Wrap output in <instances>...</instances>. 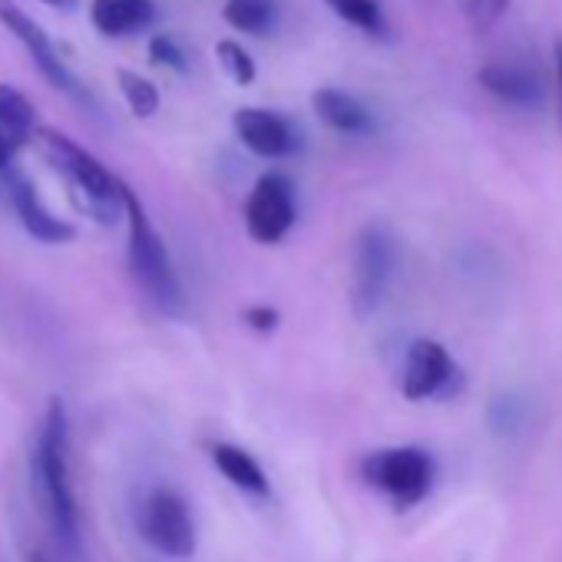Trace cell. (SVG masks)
<instances>
[{"mask_svg":"<svg viewBox=\"0 0 562 562\" xmlns=\"http://www.w3.org/2000/svg\"><path fill=\"white\" fill-rule=\"evenodd\" d=\"M31 476H34V496L50 522L57 546L77 559L83 549V536H80V506L70 473V420L60 397H54L41 417V430L31 457Z\"/></svg>","mask_w":562,"mask_h":562,"instance_id":"obj_1","label":"cell"},{"mask_svg":"<svg viewBox=\"0 0 562 562\" xmlns=\"http://www.w3.org/2000/svg\"><path fill=\"white\" fill-rule=\"evenodd\" d=\"M37 143L50 162V169L64 179V186L70 189L74 205L90 215L100 225H116L120 218H126V182H120L93 153H87L80 143H74L70 136L41 126L37 130Z\"/></svg>","mask_w":562,"mask_h":562,"instance_id":"obj_2","label":"cell"},{"mask_svg":"<svg viewBox=\"0 0 562 562\" xmlns=\"http://www.w3.org/2000/svg\"><path fill=\"white\" fill-rule=\"evenodd\" d=\"M126 228H130V245H126L130 271L136 278V285L162 315H172V318L182 315L186 295H182L179 271L169 258L162 235L156 232L153 218L146 215V209L133 189H126Z\"/></svg>","mask_w":562,"mask_h":562,"instance_id":"obj_3","label":"cell"},{"mask_svg":"<svg viewBox=\"0 0 562 562\" xmlns=\"http://www.w3.org/2000/svg\"><path fill=\"white\" fill-rule=\"evenodd\" d=\"M361 476L368 486L381 490L394 506H417L434 486V460L420 447H387L361 460Z\"/></svg>","mask_w":562,"mask_h":562,"instance_id":"obj_4","label":"cell"},{"mask_svg":"<svg viewBox=\"0 0 562 562\" xmlns=\"http://www.w3.org/2000/svg\"><path fill=\"white\" fill-rule=\"evenodd\" d=\"M136 526L139 536L166 559H189L195 552L199 532H195L192 509L169 486H156L153 493H146L136 513Z\"/></svg>","mask_w":562,"mask_h":562,"instance_id":"obj_5","label":"cell"},{"mask_svg":"<svg viewBox=\"0 0 562 562\" xmlns=\"http://www.w3.org/2000/svg\"><path fill=\"white\" fill-rule=\"evenodd\" d=\"M0 24H4L14 37H18V44L27 50V57L34 60V67H37V74L54 87V90H60V93H67V97H74V100H80V103H87V87L80 83V77L64 64V57H60V50H57V44L50 41V34L27 14V11H21L14 0H0Z\"/></svg>","mask_w":562,"mask_h":562,"instance_id":"obj_6","label":"cell"},{"mask_svg":"<svg viewBox=\"0 0 562 562\" xmlns=\"http://www.w3.org/2000/svg\"><path fill=\"white\" fill-rule=\"evenodd\" d=\"M295 186L285 172H265L248 202H245V228L258 245H278L295 225Z\"/></svg>","mask_w":562,"mask_h":562,"instance_id":"obj_7","label":"cell"},{"mask_svg":"<svg viewBox=\"0 0 562 562\" xmlns=\"http://www.w3.org/2000/svg\"><path fill=\"white\" fill-rule=\"evenodd\" d=\"M397 265V245L381 225H368L355 248V308L361 318L381 308Z\"/></svg>","mask_w":562,"mask_h":562,"instance_id":"obj_8","label":"cell"},{"mask_svg":"<svg viewBox=\"0 0 562 562\" xmlns=\"http://www.w3.org/2000/svg\"><path fill=\"white\" fill-rule=\"evenodd\" d=\"M457 381H460V368L440 341L417 338L407 348L404 371H401V391L407 401L450 397L457 391Z\"/></svg>","mask_w":562,"mask_h":562,"instance_id":"obj_9","label":"cell"},{"mask_svg":"<svg viewBox=\"0 0 562 562\" xmlns=\"http://www.w3.org/2000/svg\"><path fill=\"white\" fill-rule=\"evenodd\" d=\"M232 126H235V136L238 143L261 156V159H285L299 149V133L295 126L274 113V110H261V106H241L235 116H232Z\"/></svg>","mask_w":562,"mask_h":562,"instance_id":"obj_10","label":"cell"},{"mask_svg":"<svg viewBox=\"0 0 562 562\" xmlns=\"http://www.w3.org/2000/svg\"><path fill=\"white\" fill-rule=\"evenodd\" d=\"M4 186H8V199H11V205H14L21 225H24L37 241H44V245H64V241H70V238L77 235L70 222H64L60 215H54V212L41 202V195H37V189H34V182H31L27 176L8 169V172H4Z\"/></svg>","mask_w":562,"mask_h":562,"instance_id":"obj_11","label":"cell"},{"mask_svg":"<svg viewBox=\"0 0 562 562\" xmlns=\"http://www.w3.org/2000/svg\"><path fill=\"white\" fill-rule=\"evenodd\" d=\"M480 83L503 103L509 106H522L532 110L546 100V83L539 77V70L526 60L506 57V60H493L480 70Z\"/></svg>","mask_w":562,"mask_h":562,"instance_id":"obj_12","label":"cell"},{"mask_svg":"<svg viewBox=\"0 0 562 562\" xmlns=\"http://www.w3.org/2000/svg\"><path fill=\"white\" fill-rule=\"evenodd\" d=\"M37 110L34 103L11 83H0V176L14 162V153L37 139Z\"/></svg>","mask_w":562,"mask_h":562,"instance_id":"obj_13","label":"cell"},{"mask_svg":"<svg viewBox=\"0 0 562 562\" xmlns=\"http://www.w3.org/2000/svg\"><path fill=\"white\" fill-rule=\"evenodd\" d=\"M90 21L93 27L110 37H136L156 21V4L153 0H93L90 4Z\"/></svg>","mask_w":562,"mask_h":562,"instance_id":"obj_14","label":"cell"},{"mask_svg":"<svg viewBox=\"0 0 562 562\" xmlns=\"http://www.w3.org/2000/svg\"><path fill=\"white\" fill-rule=\"evenodd\" d=\"M312 110H315V116H318L328 130L345 133V136H368V133L374 130L371 110H368L358 97H351V93H345V90H335V87L315 90Z\"/></svg>","mask_w":562,"mask_h":562,"instance_id":"obj_15","label":"cell"},{"mask_svg":"<svg viewBox=\"0 0 562 562\" xmlns=\"http://www.w3.org/2000/svg\"><path fill=\"white\" fill-rule=\"evenodd\" d=\"M212 463L218 467V473H222L235 490H241V493H248V496H268V493H271V490H268L265 470L258 467V460H255L248 450H241V447H235V443H215V447H212Z\"/></svg>","mask_w":562,"mask_h":562,"instance_id":"obj_16","label":"cell"},{"mask_svg":"<svg viewBox=\"0 0 562 562\" xmlns=\"http://www.w3.org/2000/svg\"><path fill=\"white\" fill-rule=\"evenodd\" d=\"M222 18L245 37H268L278 27V0H225Z\"/></svg>","mask_w":562,"mask_h":562,"instance_id":"obj_17","label":"cell"},{"mask_svg":"<svg viewBox=\"0 0 562 562\" xmlns=\"http://www.w3.org/2000/svg\"><path fill=\"white\" fill-rule=\"evenodd\" d=\"M325 4L351 27H358L361 34L374 37V41H387L391 27H387V14L381 8V0H325Z\"/></svg>","mask_w":562,"mask_h":562,"instance_id":"obj_18","label":"cell"},{"mask_svg":"<svg viewBox=\"0 0 562 562\" xmlns=\"http://www.w3.org/2000/svg\"><path fill=\"white\" fill-rule=\"evenodd\" d=\"M116 83H120V93L136 120H153L159 113V90L149 77L136 74V70H120Z\"/></svg>","mask_w":562,"mask_h":562,"instance_id":"obj_19","label":"cell"},{"mask_svg":"<svg viewBox=\"0 0 562 562\" xmlns=\"http://www.w3.org/2000/svg\"><path fill=\"white\" fill-rule=\"evenodd\" d=\"M215 57H218V64H222V70L228 74L232 83L248 87V83L255 80V60H251V54H248L241 44H235V41H218V44H215Z\"/></svg>","mask_w":562,"mask_h":562,"instance_id":"obj_20","label":"cell"},{"mask_svg":"<svg viewBox=\"0 0 562 562\" xmlns=\"http://www.w3.org/2000/svg\"><path fill=\"white\" fill-rule=\"evenodd\" d=\"M149 60L156 67H162V70H176V74H186V67H189V57H186L182 44L176 37H166V34L149 41Z\"/></svg>","mask_w":562,"mask_h":562,"instance_id":"obj_21","label":"cell"},{"mask_svg":"<svg viewBox=\"0 0 562 562\" xmlns=\"http://www.w3.org/2000/svg\"><path fill=\"white\" fill-rule=\"evenodd\" d=\"M245 325L255 328V331H274L278 328V312L268 308V305H251V308H245Z\"/></svg>","mask_w":562,"mask_h":562,"instance_id":"obj_22","label":"cell"},{"mask_svg":"<svg viewBox=\"0 0 562 562\" xmlns=\"http://www.w3.org/2000/svg\"><path fill=\"white\" fill-rule=\"evenodd\" d=\"M41 4H47V8H54V11H77L80 0H41Z\"/></svg>","mask_w":562,"mask_h":562,"instance_id":"obj_23","label":"cell"},{"mask_svg":"<svg viewBox=\"0 0 562 562\" xmlns=\"http://www.w3.org/2000/svg\"><path fill=\"white\" fill-rule=\"evenodd\" d=\"M555 80H559V103H562V44H555Z\"/></svg>","mask_w":562,"mask_h":562,"instance_id":"obj_24","label":"cell"},{"mask_svg":"<svg viewBox=\"0 0 562 562\" xmlns=\"http://www.w3.org/2000/svg\"><path fill=\"white\" fill-rule=\"evenodd\" d=\"M506 4H509V0H490V18H499Z\"/></svg>","mask_w":562,"mask_h":562,"instance_id":"obj_25","label":"cell"},{"mask_svg":"<svg viewBox=\"0 0 562 562\" xmlns=\"http://www.w3.org/2000/svg\"><path fill=\"white\" fill-rule=\"evenodd\" d=\"M31 562H50V559L44 552H31Z\"/></svg>","mask_w":562,"mask_h":562,"instance_id":"obj_26","label":"cell"}]
</instances>
